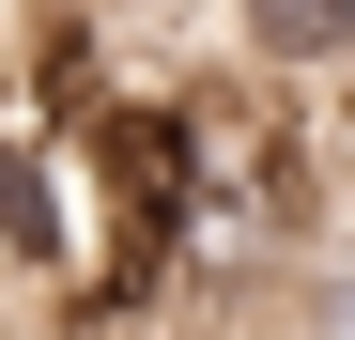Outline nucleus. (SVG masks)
<instances>
[{"label":"nucleus","instance_id":"obj_1","mask_svg":"<svg viewBox=\"0 0 355 340\" xmlns=\"http://www.w3.org/2000/svg\"><path fill=\"white\" fill-rule=\"evenodd\" d=\"M232 31H248L263 78H340L355 62V0H232Z\"/></svg>","mask_w":355,"mask_h":340},{"label":"nucleus","instance_id":"obj_2","mask_svg":"<svg viewBox=\"0 0 355 340\" xmlns=\"http://www.w3.org/2000/svg\"><path fill=\"white\" fill-rule=\"evenodd\" d=\"M278 294H293V340H355V216L309 232V263H293Z\"/></svg>","mask_w":355,"mask_h":340}]
</instances>
